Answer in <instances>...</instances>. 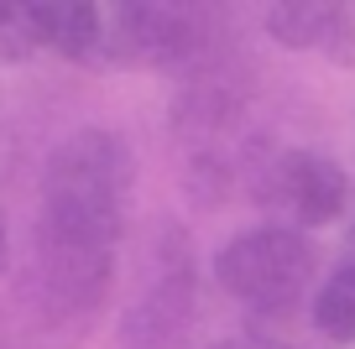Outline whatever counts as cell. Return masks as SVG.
I'll list each match as a JSON object with an SVG mask.
<instances>
[{"mask_svg": "<svg viewBox=\"0 0 355 349\" xmlns=\"http://www.w3.org/2000/svg\"><path fill=\"white\" fill-rule=\"evenodd\" d=\"M131 146L110 125H78L53 146L42 167V204H37L32 251L78 256V261H115L131 204Z\"/></svg>", "mask_w": 355, "mask_h": 349, "instance_id": "cell-1", "label": "cell"}, {"mask_svg": "<svg viewBox=\"0 0 355 349\" xmlns=\"http://www.w3.org/2000/svg\"><path fill=\"white\" fill-rule=\"evenodd\" d=\"M313 271H319V251L303 229L293 224H256L241 229L220 245L214 256V282L245 307V313L277 323L293 318V307L309 297Z\"/></svg>", "mask_w": 355, "mask_h": 349, "instance_id": "cell-2", "label": "cell"}, {"mask_svg": "<svg viewBox=\"0 0 355 349\" xmlns=\"http://www.w3.org/2000/svg\"><path fill=\"white\" fill-rule=\"evenodd\" d=\"M220 16L209 6H105V47L100 68H167V73H199L220 63Z\"/></svg>", "mask_w": 355, "mask_h": 349, "instance_id": "cell-3", "label": "cell"}, {"mask_svg": "<svg viewBox=\"0 0 355 349\" xmlns=\"http://www.w3.org/2000/svg\"><path fill=\"white\" fill-rule=\"evenodd\" d=\"M193 297H199V271H193L189 235L178 224H167L157 229V251H152L141 292L121 313L115 349H173L193 323Z\"/></svg>", "mask_w": 355, "mask_h": 349, "instance_id": "cell-4", "label": "cell"}, {"mask_svg": "<svg viewBox=\"0 0 355 349\" xmlns=\"http://www.w3.org/2000/svg\"><path fill=\"white\" fill-rule=\"evenodd\" d=\"M251 193L266 214H277L272 224H293V229H324L345 214L350 204V177L334 156L324 152H277L266 162L251 167Z\"/></svg>", "mask_w": 355, "mask_h": 349, "instance_id": "cell-5", "label": "cell"}, {"mask_svg": "<svg viewBox=\"0 0 355 349\" xmlns=\"http://www.w3.org/2000/svg\"><path fill=\"white\" fill-rule=\"evenodd\" d=\"M266 37L288 53H319L329 63H355V6H329V0H282L261 16Z\"/></svg>", "mask_w": 355, "mask_h": 349, "instance_id": "cell-6", "label": "cell"}, {"mask_svg": "<svg viewBox=\"0 0 355 349\" xmlns=\"http://www.w3.org/2000/svg\"><path fill=\"white\" fill-rule=\"evenodd\" d=\"M26 11H32L42 53H58V57H68V63L100 68L105 6H89V0H32Z\"/></svg>", "mask_w": 355, "mask_h": 349, "instance_id": "cell-7", "label": "cell"}, {"mask_svg": "<svg viewBox=\"0 0 355 349\" xmlns=\"http://www.w3.org/2000/svg\"><path fill=\"white\" fill-rule=\"evenodd\" d=\"M309 318L319 328L324 344L334 349H350L355 344V256H345L309 297Z\"/></svg>", "mask_w": 355, "mask_h": 349, "instance_id": "cell-8", "label": "cell"}, {"mask_svg": "<svg viewBox=\"0 0 355 349\" xmlns=\"http://www.w3.org/2000/svg\"><path fill=\"white\" fill-rule=\"evenodd\" d=\"M37 53H42V42H37L32 11L0 0V63H26V57H37Z\"/></svg>", "mask_w": 355, "mask_h": 349, "instance_id": "cell-9", "label": "cell"}, {"mask_svg": "<svg viewBox=\"0 0 355 349\" xmlns=\"http://www.w3.org/2000/svg\"><path fill=\"white\" fill-rule=\"evenodd\" d=\"M214 349H298L288 339H266V334H241V339H220Z\"/></svg>", "mask_w": 355, "mask_h": 349, "instance_id": "cell-10", "label": "cell"}, {"mask_svg": "<svg viewBox=\"0 0 355 349\" xmlns=\"http://www.w3.org/2000/svg\"><path fill=\"white\" fill-rule=\"evenodd\" d=\"M11 266V229H6V214H0V271Z\"/></svg>", "mask_w": 355, "mask_h": 349, "instance_id": "cell-11", "label": "cell"}, {"mask_svg": "<svg viewBox=\"0 0 355 349\" xmlns=\"http://www.w3.org/2000/svg\"><path fill=\"white\" fill-rule=\"evenodd\" d=\"M350 256H355V229H350Z\"/></svg>", "mask_w": 355, "mask_h": 349, "instance_id": "cell-12", "label": "cell"}]
</instances>
